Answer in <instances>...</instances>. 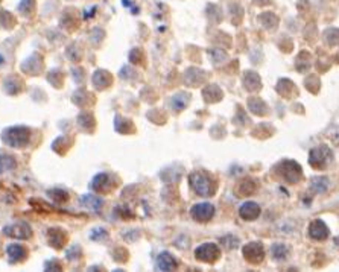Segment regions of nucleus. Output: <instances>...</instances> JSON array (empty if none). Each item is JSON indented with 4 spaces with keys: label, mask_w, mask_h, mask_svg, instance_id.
<instances>
[{
    "label": "nucleus",
    "mask_w": 339,
    "mask_h": 272,
    "mask_svg": "<svg viewBox=\"0 0 339 272\" xmlns=\"http://www.w3.org/2000/svg\"><path fill=\"white\" fill-rule=\"evenodd\" d=\"M31 131L26 126H12L2 133V140L11 148H25L29 143Z\"/></svg>",
    "instance_id": "f257e3e1"
},
{
    "label": "nucleus",
    "mask_w": 339,
    "mask_h": 272,
    "mask_svg": "<svg viewBox=\"0 0 339 272\" xmlns=\"http://www.w3.org/2000/svg\"><path fill=\"white\" fill-rule=\"evenodd\" d=\"M278 175L289 184H297L303 179V169L297 161L292 160H283L277 166Z\"/></svg>",
    "instance_id": "f03ea898"
},
{
    "label": "nucleus",
    "mask_w": 339,
    "mask_h": 272,
    "mask_svg": "<svg viewBox=\"0 0 339 272\" xmlns=\"http://www.w3.org/2000/svg\"><path fill=\"white\" fill-rule=\"evenodd\" d=\"M332 161H333V152L326 144H321V146H316L310 151L309 165L313 169H326L329 168Z\"/></svg>",
    "instance_id": "7ed1b4c3"
},
{
    "label": "nucleus",
    "mask_w": 339,
    "mask_h": 272,
    "mask_svg": "<svg viewBox=\"0 0 339 272\" xmlns=\"http://www.w3.org/2000/svg\"><path fill=\"white\" fill-rule=\"evenodd\" d=\"M189 183H190V187L193 189V192L196 195H200V196H210V195H213L211 179L204 172H193L189 176Z\"/></svg>",
    "instance_id": "20e7f679"
},
{
    "label": "nucleus",
    "mask_w": 339,
    "mask_h": 272,
    "mask_svg": "<svg viewBox=\"0 0 339 272\" xmlns=\"http://www.w3.org/2000/svg\"><path fill=\"white\" fill-rule=\"evenodd\" d=\"M219 248L215 243H203L201 246L196 248L195 251V257L200 262L205 263H215L219 259Z\"/></svg>",
    "instance_id": "39448f33"
},
{
    "label": "nucleus",
    "mask_w": 339,
    "mask_h": 272,
    "mask_svg": "<svg viewBox=\"0 0 339 272\" xmlns=\"http://www.w3.org/2000/svg\"><path fill=\"white\" fill-rule=\"evenodd\" d=\"M190 214L195 221L198 222H208L213 216H215V207L210 203H200V204H195L190 208Z\"/></svg>",
    "instance_id": "423d86ee"
},
{
    "label": "nucleus",
    "mask_w": 339,
    "mask_h": 272,
    "mask_svg": "<svg viewBox=\"0 0 339 272\" xmlns=\"http://www.w3.org/2000/svg\"><path fill=\"white\" fill-rule=\"evenodd\" d=\"M243 257L253 265H259L263 262L265 259V249L262 246V243L259 242H251V243H246L243 246Z\"/></svg>",
    "instance_id": "0eeeda50"
},
{
    "label": "nucleus",
    "mask_w": 339,
    "mask_h": 272,
    "mask_svg": "<svg viewBox=\"0 0 339 272\" xmlns=\"http://www.w3.org/2000/svg\"><path fill=\"white\" fill-rule=\"evenodd\" d=\"M3 234L12 239H29L32 236V230L26 222H17L3 228Z\"/></svg>",
    "instance_id": "6e6552de"
},
{
    "label": "nucleus",
    "mask_w": 339,
    "mask_h": 272,
    "mask_svg": "<svg viewBox=\"0 0 339 272\" xmlns=\"http://www.w3.org/2000/svg\"><path fill=\"white\" fill-rule=\"evenodd\" d=\"M309 236L315 240H326L329 238V228L321 219H316L309 227Z\"/></svg>",
    "instance_id": "1a4fd4ad"
},
{
    "label": "nucleus",
    "mask_w": 339,
    "mask_h": 272,
    "mask_svg": "<svg viewBox=\"0 0 339 272\" xmlns=\"http://www.w3.org/2000/svg\"><path fill=\"white\" fill-rule=\"evenodd\" d=\"M239 214L245 221H254L260 216V207H259V204H256L253 201L243 203L239 208Z\"/></svg>",
    "instance_id": "9d476101"
},
{
    "label": "nucleus",
    "mask_w": 339,
    "mask_h": 272,
    "mask_svg": "<svg viewBox=\"0 0 339 272\" xmlns=\"http://www.w3.org/2000/svg\"><path fill=\"white\" fill-rule=\"evenodd\" d=\"M6 254L8 259L11 263H17V262H23L28 256V249L23 245L19 243H12L6 248Z\"/></svg>",
    "instance_id": "9b49d317"
},
{
    "label": "nucleus",
    "mask_w": 339,
    "mask_h": 272,
    "mask_svg": "<svg viewBox=\"0 0 339 272\" xmlns=\"http://www.w3.org/2000/svg\"><path fill=\"white\" fill-rule=\"evenodd\" d=\"M79 201L84 207H87L88 210H92V211H99L103 205V199L99 198V196H95L92 193H88V195H82L79 198Z\"/></svg>",
    "instance_id": "f8f14e48"
},
{
    "label": "nucleus",
    "mask_w": 339,
    "mask_h": 272,
    "mask_svg": "<svg viewBox=\"0 0 339 272\" xmlns=\"http://www.w3.org/2000/svg\"><path fill=\"white\" fill-rule=\"evenodd\" d=\"M176 266H178L176 260L166 251L160 254L158 259H157V269H160V271H173V269H176Z\"/></svg>",
    "instance_id": "ddd939ff"
},
{
    "label": "nucleus",
    "mask_w": 339,
    "mask_h": 272,
    "mask_svg": "<svg viewBox=\"0 0 339 272\" xmlns=\"http://www.w3.org/2000/svg\"><path fill=\"white\" fill-rule=\"evenodd\" d=\"M271 256L277 262L286 260L288 256H289V248L284 245V243H274L272 248H271Z\"/></svg>",
    "instance_id": "4468645a"
},
{
    "label": "nucleus",
    "mask_w": 339,
    "mask_h": 272,
    "mask_svg": "<svg viewBox=\"0 0 339 272\" xmlns=\"http://www.w3.org/2000/svg\"><path fill=\"white\" fill-rule=\"evenodd\" d=\"M257 189V183H254L253 179H243L242 183L236 187V193L239 196H248V195H253Z\"/></svg>",
    "instance_id": "2eb2a0df"
},
{
    "label": "nucleus",
    "mask_w": 339,
    "mask_h": 272,
    "mask_svg": "<svg viewBox=\"0 0 339 272\" xmlns=\"http://www.w3.org/2000/svg\"><path fill=\"white\" fill-rule=\"evenodd\" d=\"M110 176L106 175V173H99V175H96L95 176V179L92 181V189L93 190H99V192H102V190H108L110 189V179H108Z\"/></svg>",
    "instance_id": "dca6fc26"
},
{
    "label": "nucleus",
    "mask_w": 339,
    "mask_h": 272,
    "mask_svg": "<svg viewBox=\"0 0 339 272\" xmlns=\"http://www.w3.org/2000/svg\"><path fill=\"white\" fill-rule=\"evenodd\" d=\"M243 85L246 90H249V92H256V90L260 88V78L257 73H253V71H248V73L245 75L243 78Z\"/></svg>",
    "instance_id": "f3484780"
},
{
    "label": "nucleus",
    "mask_w": 339,
    "mask_h": 272,
    "mask_svg": "<svg viewBox=\"0 0 339 272\" xmlns=\"http://www.w3.org/2000/svg\"><path fill=\"white\" fill-rule=\"evenodd\" d=\"M15 166H17V161H15L14 157L6 155V154H2V155H0V173H5V172L14 170Z\"/></svg>",
    "instance_id": "a211bd4d"
},
{
    "label": "nucleus",
    "mask_w": 339,
    "mask_h": 272,
    "mask_svg": "<svg viewBox=\"0 0 339 272\" xmlns=\"http://www.w3.org/2000/svg\"><path fill=\"white\" fill-rule=\"evenodd\" d=\"M189 101H190V98H189L187 93H176V95L172 98L170 103H172V106H173V110L180 111V110H184V108L187 106Z\"/></svg>",
    "instance_id": "6ab92c4d"
},
{
    "label": "nucleus",
    "mask_w": 339,
    "mask_h": 272,
    "mask_svg": "<svg viewBox=\"0 0 339 272\" xmlns=\"http://www.w3.org/2000/svg\"><path fill=\"white\" fill-rule=\"evenodd\" d=\"M327 189H329V178H326V176L315 178L310 183V190L313 193H324Z\"/></svg>",
    "instance_id": "aec40b11"
},
{
    "label": "nucleus",
    "mask_w": 339,
    "mask_h": 272,
    "mask_svg": "<svg viewBox=\"0 0 339 272\" xmlns=\"http://www.w3.org/2000/svg\"><path fill=\"white\" fill-rule=\"evenodd\" d=\"M221 243L225 246V249H235L239 245V239L235 238V236H231V234H227L221 239Z\"/></svg>",
    "instance_id": "412c9836"
},
{
    "label": "nucleus",
    "mask_w": 339,
    "mask_h": 272,
    "mask_svg": "<svg viewBox=\"0 0 339 272\" xmlns=\"http://www.w3.org/2000/svg\"><path fill=\"white\" fill-rule=\"evenodd\" d=\"M326 41L330 44V46H335L339 43V31L338 29H329L326 32Z\"/></svg>",
    "instance_id": "4be33fe9"
},
{
    "label": "nucleus",
    "mask_w": 339,
    "mask_h": 272,
    "mask_svg": "<svg viewBox=\"0 0 339 272\" xmlns=\"http://www.w3.org/2000/svg\"><path fill=\"white\" fill-rule=\"evenodd\" d=\"M92 239L95 240H102V239H108V233L102 228H95L92 231Z\"/></svg>",
    "instance_id": "5701e85b"
},
{
    "label": "nucleus",
    "mask_w": 339,
    "mask_h": 272,
    "mask_svg": "<svg viewBox=\"0 0 339 272\" xmlns=\"http://www.w3.org/2000/svg\"><path fill=\"white\" fill-rule=\"evenodd\" d=\"M49 195L53 198V199H57V201H66V199H68V195L63 190H50Z\"/></svg>",
    "instance_id": "b1692460"
}]
</instances>
